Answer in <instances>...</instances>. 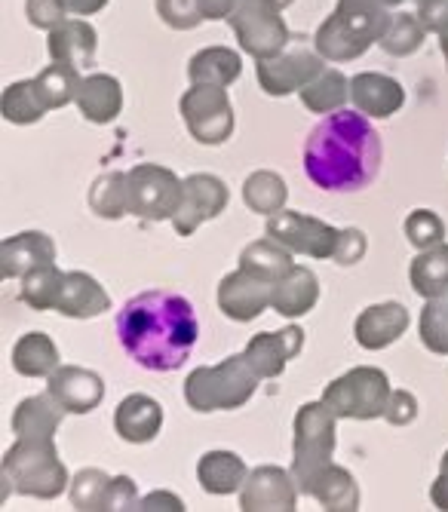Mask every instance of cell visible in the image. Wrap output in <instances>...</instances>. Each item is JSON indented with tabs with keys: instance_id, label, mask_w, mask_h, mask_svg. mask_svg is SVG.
<instances>
[{
	"instance_id": "obj_26",
	"label": "cell",
	"mask_w": 448,
	"mask_h": 512,
	"mask_svg": "<svg viewBox=\"0 0 448 512\" xmlns=\"http://www.w3.org/2000/svg\"><path fill=\"white\" fill-rule=\"evenodd\" d=\"M77 108L89 123H111L123 111V86L111 74H89L77 89Z\"/></svg>"
},
{
	"instance_id": "obj_52",
	"label": "cell",
	"mask_w": 448,
	"mask_h": 512,
	"mask_svg": "<svg viewBox=\"0 0 448 512\" xmlns=\"http://www.w3.org/2000/svg\"><path fill=\"white\" fill-rule=\"evenodd\" d=\"M62 4L71 16H93V13L105 10L108 0H62Z\"/></svg>"
},
{
	"instance_id": "obj_7",
	"label": "cell",
	"mask_w": 448,
	"mask_h": 512,
	"mask_svg": "<svg viewBox=\"0 0 448 512\" xmlns=\"http://www.w3.org/2000/svg\"><path fill=\"white\" fill-rule=\"evenodd\" d=\"M390 378L381 368L360 365L350 368L347 375L335 378L323 390V402L335 417H350V421H375L384 417L390 402Z\"/></svg>"
},
{
	"instance_id": "obj_50",
	"label": "cell",
	"mask_w": 448,
	"mask_h": 512,
	"mask_svg": "<svg viewBox=\"0 0 448 512\" xmlns=\"http://www.w3.org/2000/svg\"><path fill=\"white\" fill-rule=\"evenodd\" d=\"M430 500H433L436 509L448 512V451L439 460V476H436V482L430 488Z\"/></svg>"
},
{
	"instance_id": "obj_39",
	"label": "cell",
	"mask_w": 448,
	"mask_h": 512,
	"mask_svg": "<svg viewBox=\"0 0 448 512\" xmlns=\"http://www.w3.org/2000/svg\"><path fill=\"white\" fill-rule=\"evenodd\" d=\"M0 111H4V117L10 123L28 126V123L43 120V114H47L50 108L40 99L37 80H19V83L4 89V96H0Z\"/></svg>"
},
{
	"instance_id": "obj_28",
	"label": "cell",
	"mask_w": 448,
	"mask_h": 512,
	"mask_svg": "<svg viewBox=\"0 0 448 512\" xmlns=\"http://www.w3.org/2000/svg\"><path fill=\"white\" fill-rule=\"evenodd\" d=\"M62 414H65V408L50 393L28 396L16 405L13 430L19 439H56Z\"/></svg>"
},
{
	"instance_id": "obj_1",
	"label": "cell",
	"mask_w": 448,
	"mask_h": 512,
	"mask_svg": "<svg viewBox=\"0 0 448 512\" xmlns=\"http://www.w3.org/2000/svg\"><path fill=\"white\" fill-rule=\"evenodd\" d=\"M117 335L132 362L148 371H175L191 356L200 322L194 304L166 289L132 295L117 313Z\"/></svg>"
},
{
	"instance_id": "obj_55",
	"label": "cell",
	"mask_w": 448,
	"mask_h": 512,
	"mask_svg": "<svg viewBox=\"0 0 448 512\" xmlns=\"http://www.w3.org/2000/svg\"><path fill=\"white\" fill-rule=\"evenodd\" d=\"M439 43H442V53H445V62H448V37H439Z\"/></svg>"
},
{
	"instance_id": "obj_12",
	"label": "cell",
	"mask_w": 448,
	"mask_h": 512,
	"mask_svg": "<svg viewBox=\"0 0 448 512\" xmlns=\"http://www.w3.org/2000/svg\"><path fill=\"white\" fill-rule=\"evenodd\" d=\"M231 194H228V184H224L218 175H209V172H194L185 178V197H182V206L172 215V227L178 237H191L194 230L209 221V218H218L228 206Z\"/></svg>"
},
{
	"instance_id": "obj_43",
	"label": "cell",
	"mask_w": 448,
	"mask_h": 512,
	"mask_svg": "<svg viewBox=\"0 0 448 512\" xmlns=\"http://www.w3.org/2000/svg\"><path fill=\"white\" fill-rule=\"evenodd\" d=\"M157 16L175 31H194L203 22L197 0H157Z\"/></svg>"
},
{
	"instance_id": "obj_24",
	"label": "cell",
	"mask_w": 448,
	"mask_h": 512,
	"mask_svg": "<svg viewBox=\"0 0 448 512\" xmlns=\"http://www.w3.org/2000/svg\"><path fill=\"white\" fill-rule=\"evenodd\" d=\"M50 59L62 62V65H74V68H89L96 59V46H99V34L96 28L83 22V19H68L59 28L50 31Z\"/></svg>"
},
{
	"instance_id": "obj_22",
	"label": "cell",
	"mask_w": 448,
	"mask_h": 512,
	"mask_svg": "<svg viewBox=\"0 0 448 512\" xmlns=\"http://www.w3.org/2000/svg\"><path fill=\"white\" fill-rule=\"evenodd\" d=\"M56 310L71 319H93V316H102L111 310V298L96 276H89L83 270H71V273H65Z\"/></svg>"
},
{
	"instance_id": "obj_19",
	"label": "cell",
	"mask_w": 448,
	"mask_h": 512,
	"mask_svg": "<svg viewBox=\"0 0 448 512\" xmlns=\"http://www.w3.org/2000/svg\"><path fill=\"white\" fill-rule=\"evenodd\" d=\"M56 261V243L43 230H25V234L7 237L0 243V273L4 279H25L31 270Z\"/></svg>"
},
{
	"instance_id": "obj_44",
	"label": "cell",
	"mask_w": 448,
	"mask_h": 512,
	"mask_svg": "<svg viewBox=\"0 0 448 512\" xmlns=\"http://www.w3.org/2000/svg\"><path fill=\"white\" fill-rule=\"evenodd\" d=\"M25 16L34 28L53 31L62 22H68L65 16H71V13L65 10L62 0H25Z\"/></svg>"
},
{
	"instance_id": "obj_5",
	"label": "cell",
	"mask_w": 448,
	"mask_h": 512,
	"mask_svg": "<svg viewBox=\"0 0 448 512\" xmlns=\"http://www.w3.org/2000/svg\"><path fill=\"white\" fill-rule=\"evenodd\" d=\"M258 375L243 353L221 359L218 365H200L185 381V402L197 414L234 411L246 405L258 387Z\"/></svg>"
},
{
	"instance_id": "obj_40",
	"label": "cell",
	"mask_w": 448,
	"mask_h": 512,
	"mask_svg": "<svg viewBox=\"0 0 448 512\" xmlns=\"http://www.w3.org/2000/svg\"><path fill=\"white\" fill-rule=\"evenodd\" d=\"M111 479L114 476H108L102 470H80L71 479V485H68L71 506L80 509V512H102L105 509L108 488H111Z\"/></svg>"
},
{
	"instance_id": "obj_38",
	"label": "cell",
	"mask_w": 448,
	"mask_h": 512,
	"mask_svg": "<svg viewBox=\"0 0 448 512\" xmlns=\"http://www.w3.org/2000/svg\"><path fill=\"white\" fill-rule=\"evenodd\" d=\"M62 283H65V273L56 267V261L43 264L22 279L19 301L28 304L31 310H56L59 295H62Z\"/></svg>"
},
{
	"instance_id": "obj_33",
	"label": "cell",
	"mask_w": 448,
	"mask_h": 512,
	"mask_svg": "<svg viewBox=\"0 0 448 512\" xmlns=\"http://www.w3.org/2000/svg\"><path fill=\"white\" fill-rule=\"evenodd\" d=\"M298 96L310 114H332V111H341L344 102L350 99V80L335 68H323Z\"/></svg>"
},
{
	"instance_id": "obj_53",
	"label": "cell",
	"mask_w": 448,
	"mask_h": 512,
	"mask_svg": "<svg viewBox=\"0 0 448 512\" xmlns=\"http://www.w3.org/2000/svg\"><path fill=\"white\" fill-rule=\"evenodd\" d=\"M387 7H402V4H409V0H384ZM415 4H421V0H415Z\"/></svg>"
},
{
	"instance_id": "obj_49",
	"label": "cell",
	"mask_w": 448,
	"mask_h": 512,
	"mask_svg": "<svg viewBox=\"0 0 448 512\" xmlns=\"http://www.w3.org/2000/svg\"><path fill=\"white\" fill-rule=\"evenodd\" d=\"M139 509H169V512H182L185 509V503H182V497H175L172 491H151L148 497H142L139 500Z\"/></svg>"
},
{
	"instance_id": "obj_48",
	"label": "cell",
	"mask_w": 448,
	"mask_h": 512,
	"mask_svg": "<svg viewBox=\"0 0 448 512\" xmlns=\"http://www.w3.org/2000/svg\"><path fill=\"white\" fill-rule=\"evenodd\" d=\"M415 13L421 16L427 31H433L436 37H448V0H421Z\"/></svg>"
},
{
	"instance_id": "obj_15",
	"label": "cell",
	"mask_w": 448,
	"mask_h": 512,
	"mask_svg": "<svg viewBox=\"0 0 448 512\" xmlns=\"http://www.w3.org/2000/svg\"><path fill=\"white\" fill-rule=\"evenodd\" d=\"M274 301V283L237 267L218 283V310L234 322H252Z\"/></svg>"
},
{
	"instance_id": "obj_23",
	"label": "cell",
	"mask_w": 448,
	"mask_h": 512,
	"mask_svg": "<svg viewBox=\"0 0 448 512\" xmlns=\"http://www.w3.org/2000/svg\"><path fill=\"white\" fill-rule=\"evenodd\" d=\"M298 491L313 500H320L323 509H329V512L360 509V485L353 482L350 470L335 467V463H329V467H323L320 473H313Z\"/></svg>"
},
{
	"instance_id": "obj_4",
	"label": "cell",
	"mask_w": 448,
	"mask_h": 512,
	"mask_svg": "<svg viewBox=\"0 0 448 512\" xmlns=\"http://www.w3.org/2000/svg\"><path fill=\"white\" fill-rule=\"evenodd\" d=\"M0 476H4V497L16 491L25 497L56 500L71 482L53 439H16L0 463Z\"/></svg>"
},
{
	"instance_id": "obj_29",
	"label": "cell",
	"mask_w": 448,
	"mask_h": 512,
	"mask_svg": "<svg viewBox=\"0 0 448 512\" xmlns=\"http://www.w3.org/2000/svg\"><path fill=\"white\" fill-rule=\"evenodd\" d=\"M243 74V59L228 50V46H206L188 62V80L191 83H209V86H231Z\"/></svg>"
},
{
	"instance_id": "obj_42",
	"label": "cell",
	"mask_w": 448,
	"mask_h": 512,
	"mask_svg": "<svg viewBox=\"0 0 448 512\" xmlns=\"http://www.w3.org/2000/svg\"><path fill=\"white\" fill-rule=\"evenodd\" d=\"M402 230H406V240L415 246V249H430V246H439L445 243V224L436 212L430 209H415L406 224H402Z\"/></svg>"
},
{
	"instance_id": "obj_14",
	"label": "cell",
	"mask_w": 448,
	"mask_h": 512,
	"mask_svg": "<svg viewBox=\"0 0 448 512\" xmlns=\"http://www.w3.org/2000/svg\"><path fill=\"white\" fill-rule=\"evenodd\" d=\"M298 482L292 470L283 467H258L240 488L243 512H292L298 506Z\"/></svg>"
},
{
	"instance_id": "obj_41",
	"label": "cell",
	"mask_w": 448,
	"mask_h": 512,
	"mask_svg": "<svg viewBox=\"0 0 448 512\" xmlns=\"http://www.w3.org/2000/svg\"><path fill=\"white\" fill-rule=\"evenodd\" d=\"M418 329H421V341L430 353L448 356V292L439 298H427Z\"/></svg>"
},
{
	"instance_id": "obj_17",
	"label": "cell",
	"mask_w": 448,
	"mask_h": 512,
	"mask_svg": "<svg viewBox=\"0 0 448 512\" xmlns=\"http://www.w3.org/2000/svg\"><path fill=\"white\" fill-rule=\"evenodd\" d=\"M304 347V329L301 325H286L280 332H261L255 335L243 356L249 359V365L255 368L258 378H280L286 362H292Z\"/></svg>"
},
{
	"instance_id": "obj_9",
	"label": "cell",
	"mask_w": 448,
	"mask_h": 512,
	"mask_svg": "<svg viewBox=\"0 0 448 512\" xmlns=\"http://www.w3.org/2000/svg\"><path fill=\"white\" fill-rule=\"evenodd\" d=\"M178 111H182L191 138L200 145H224L234 135V105L224 86L191 83V89L178 102Z\"/></svg>"
},
{
	"instance_id": "obj_54",
	"label": "cell",
	"mask_w": 448,
	"mask_h": 512,
	"mask_svg": "<svg viewBox=\"0 0 448 512\" xmlns=\"http://www.w3.org/2000/svg\"><path fill=\"white\" fill-rule=\"evenodd\" d=\"M274 7H280V10H286V7H292V0H271Z\"/></svg>"
},
{
	"instance_id": "obj_45",
	"label": "cell",
	"mask_w": 448,
	"mask_h": 512,
	"mask_svg": "<svg viewBox=\"0 0 448 512\" xmlns=\"http://www.w3.org/2000/svg\"><path fill=\"white\" fill-rule=\"evenodd\" d=\"M363 255H366V234H363L360 227H344L341 237H338V249H335L332 261L341 264V267H350V264L360 261Z\"/></svg>"
},
{
	"instance_id": "obj_21",
	"label": "cell",
	"mask_w": 448,
	"mask_h": 512,
	"mask_svg": "<svg viewBox=\"0 0 448 512\" xmlns=\"http://www.w3.org/2000/svg\"><path fill=\"white\" fill-rule=\"evenodd\" d=\"M350 99L356 105V111H363L366 117H393L402 105H406V89L399 86V80L387 77V74H356L350 80Z\"/></svg>"
},
{
	"instance_id": "obj_16",
	"label": "cell",
	"mask_w": 448,
	"mask_h": 512,
	"mask_svg": "<svg viewBox=\"0 0 448 512\" xmlns=\"http://www.w3.org/2000/svg\"><path fill=\"white\" fill-rule=\"evenodd\" d=\"M47 393L68 414H89V411H96L105 399V381L89 368L59 365L47 381Z\"/></svg>"
},
{
	"instance_id": "obj_46",
	"label": "cell",
	"mask_w": 448,
	"mask_h": 512,
	"mask_svg": "<svg viewBox=\"0 0 448 512\" xmlns=\"http://www.w3.org/2000/svg\"><path fill=\"white\" fill-rule=\"evenodd\" d=\"M384 417H387V421H390L393 427H406V424H412L415 417H418V399H415L409 390H393Z\"/></svg>"
},
{
	"instance_id": "obj_11",
	"label": "cell",
	"mask_w": 448,
	"mask_h": 512,
	"mask_svg": "<svg viewBox=\"0 0 448 512\" xmlns=\"http://www.w3.org/2000/svg\"><path fill=\"white\" fill-rule=\"evenodd\" d=\"M267 237H274L277 243H283L292 255L329 261L335 255V249H338L341 230H335L323 218L280 209L277 215L267 218Z\"/></svg>"
},
{
	"instance_id": "obj_3",
	"label": "cell",
	"mask_w": 448,
	"mask_h": 512,
	"mask_svg": "<svg viewBox=\"0 0 448 512\" xmlns=\"http://www.w3.org/2000/svg\"><path fill=\"white\" fill-rule=\"evenodd\" d=\"M390 19L384 0H338L335 13L317 28L313 46L326 62H353L384 37Z\"/></svg>"
},
{
	"instance_id": "obj_27",
	"label": "cell",
	"mask_w": 448,
	"mask_h": 512,
	"mask_svg": "<svg viewBox=\"0 0 448 512\" xmlns=\"http://www.w3.org/2000/svg\"><path fill=\"white\" fill-rule=\"evenodd\" d=\"M197 479L206 494L224 497L243 488V482L249 479V470H246V460L234 451H206L197 463Z\"/></svg>"
},
{
	"instance_id": "obj_18",
	"label": "cell",
	"mask_w": 448,
	"mask_h": 512,
	"mask_svg": "<svg viewBox=\"0 0 448 512\" xmlns=\"http://www.w3.org/2000/svg\"><path fill=\"white\" fill-rule=\"evenodd\" d=\"M409 329V310L399 301H384L366 307L353 322V338L363 350H384L396 344Z\"/></svg>"
},
{
	"instance_id": "obj_35",
	"label": "cell",
	"mask_w": 448,
	"mask_h": 512,
	"mask_svg": "<svg viewBox=\"0 0 448 512\" xmlns=\"http://www.w3.org/2000/svg\"><path fill=\"white\" fill-rule=\"evenodd\" d=\"M34 80H37V89H40L43 105H47L50 111H56V108H65V105L77 102V89H80V83H83L80 68H74V65H62V62L47 65V68H43Z\"/></svg>"
},
{
	"instance_id": "obj_8",
	"label": "cell",
	"mask_w": 448,
	"mask_h": 512,
	"mask_svg": "<svg viewBox=\"0 0 448 512\" xmlns=\"http://www.w3.org/2000/svg\"><path fill=\"white\" fill-rule=\"evenodd\" d=\"M126 194H129V215L145 221H163V218L172 221L185 197V181L166 166L139 163L126 172Z\"/></svg>"
},
{
	"instance_id": "obj_30",
	"label": "cell",
	"mask_w": 448,
	"mask_h": 512,
	"mask_svg": "<svg viewBox=\"0 0 448 512\" xmlns=\"http://www.w3.org/2000/svg\"><path fill=\"white\" fill-rule=\"evenodd\" d=\"M13 368L22 378H50L59 368V350L50 335L25 332L13 347Z\"/></svg>"
},
{
	"instance_id": "obj_34",
	"label": "cell",
	"mask_w": 448,
	"mask_h": 512,
	"mask_svg": "<svg viewBox=\"0 0 448 512\" xmlns=\"http://www.w3.org/2000/svg\"><path fill=\"white\" fill-rule=\"evenodd\" d=\"M289 200V188L286 181L271 172V169H258L243 181V203L255 212V215H277L280 209H286Z\"/></svg>"
},
{
	"instance_id": "obj_25",
	"label": "cell",
	"mask_w": 448,
	"mask_h": 512,
	"mask_svg": "<svg viewBox=\"0 0 448 512\" xmlns=\"http://www.w3.org/2000/svg\"><path fill=\"white\" fill-rule=\"evenodd\" d=\"M320 301V279L310 267L295 264L280 283H274V301L271 307L283 316V319H298L304 313H310Z\"/></svg>"
},
{
	"instance_id": "obj_2",
	"label": "cell",
	"mask_w": 448,
	"mask_h": 512,
	"mask_svg": "<svg viewBox=\"0 0 448 512\" xmlns=\"http://www.w3.org/2000/svg\"><path fill=\"white\" fill-rule=\"evenodd\" d=\"M304 175L320 191L353 194L381 169V135L363 111H335L304 138Z\"/></svg>"
},
{
	"instance_id": "obj_31",
	"label": "cell",
	"mask_w": 448,
	"mask_h": 512,
	"mask_svg": "<svg viewBox=\"0 0 448 512\" xmlns=\"http://www.w3.org/2000/svg\"><path fill=\"white\" fill-rule=\"evenodd\" d=\"M240 267L267 279V283H280V279L295 267L292 261V252L277 243L274 237H264V240H255L249 243L243 252H240Z\"/></svg>"
},
{
	"instance_id": "obj_6",
	"label": "cell",
	"mask_w": 448,
	"mask_h": 512,
	"mask_svg": "<svg viewBox=\"0 0 448 512\" xmlns=\"http://www.w3.org/2000/svg\"><path fill=\"white\" fill-rule=\"evenodd\" d=\"M338 417L329 411V405L320 402H304L295 414V442H292V476L298 488L323 467L332 463L338 430H335Z\"/></svg>"
},
{
	"instance_id": "obj_37",
	"label": "cell",
	"mask_w": 448,
	"mask_h": 512,
	"mask_svg": "<svg viewBox=\"0 0 448 512\" xmlns=\"http://www.w3.org/2000/svg\"><path fill=\"white\" fill-rule=\"evenodd\" d=\"M89 209L105 221H117L129 215V194H126V172H102L93 188H89Z\"/></svg>"
},
{
	"instance_id": "obj_32",
	"label": "cell",
	"mask_w": 448,
	"mask_h": 512,
	"mask_svg": "<svg viewBox=\"0 0 448 512\" xmlns=\"http://www.w3.org/2000/svg\"><path fill=\"white\" fill-rule=\"evenodd\" d=\"M409 279H412V289L424 301L445 295L448 292V243L421 249L409 267Z\"/></svg>"
},
{
	"instance_id": "obj_20",
	"label": "cell",
	"mask_w": 448,
	"mask_h": 512,
	"mask_svg": "<svg viewBox=\"0 0 448 512\" xmlns=\"http://www.w3.org/2000/svg\"><path fill=\"white\" fill-rule=\"evenodd\" d=\"M114 430L129 445L154 442L157 433L163 430V408H160V402L145 396V393L126 396L117 405V411H114Z\"/></svg>"
},
{
	"instance_id": "obj_51",
	"label": "cell",
	"mask_w": 448,
	"mask_h": 512,
	"mask_svg": "<svg viewBox=\"0 0 448 512\" xmlns=\"http://www.w3.org/2000/svg\"><path fill=\"white\" fill-rule=\"evenodd\" d=\"M200 4V13H203V19H228L234 10H237V4L240 0H197Z\"/></svg>"
},
{
	"instance_id": "obj_10",
	"label": "cell",
	"mask_w": 448,
	"mask_h": 512,
	"mask_svg": "<svg viewBox=\"0 0 448 512\" xmlns=\"http://www.w3.org/2000/svg\"><path fill=\"white\" fill-rule=\"evenodd\" d=\"M280 13L283 10L274 7L271 0H240L228 22L231 31L237 34V43L243 46V53L261 62V59H274L286 50L289 28Z\"/></svg>"
},
{
	"instance_id": "obj_13",
	"label": "cell",
	"mask_w": 448,
	"mask_h": 512,
	"mask_svg": "<svg viewBox=\"0 0 448 512\" xmlns=\"http://www.w3.org/2000/svg\"><path fill=\"white\" fill-rule=\"evenodd\" d=\"M323 56L320 53H310L304 46H295V50H283L274 59H261L255 74L258 83L267 96H289V92H301L313 77L323 71Z\"/></svg>"
},
{
	"instance_id": "obj_47",
	"label": "cell",
	"mask_w": 448,
	"mask_h": 512,
	"mask_svg": "<svg viewBox=\"0 0 448 512\" xmlns=\"http://www.w3.org/2000/svg\"><path fill=\"white\" fill-rule=\"evenodd\" d=\"M105 509H139L136 482H132L129 476H114L108 497H105Z\"/></svg>"
},
{
	"instance_id": "obj_36",
	"label": "cell",
	"mask_w": 448,
	"mask_h": 512,
	"mask_svg": "<svg viewBox=\"0 0 448 512\" xmlns=\"http://www.w3.org/2000/svg\"><path fill=\"white\" fill-rule=\"evenodd\" d=\"M427 34L430 31L424 28L418 13H393V19H390V25L384 31V37L378 40V46L387 56L406 59V56H415L421 50Z\"/></svg>"
}]
</instances>
